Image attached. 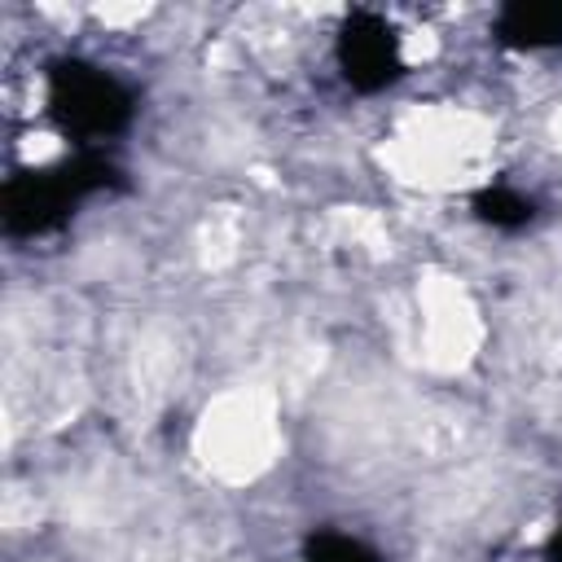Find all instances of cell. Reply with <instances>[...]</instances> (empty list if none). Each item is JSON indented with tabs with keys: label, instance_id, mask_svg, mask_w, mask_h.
<instances>
[{
	"label": "cell",
	"instance_id": "1",
	"mask_svg": "<svg viewBox=\"0 0 562 562\" xmlns=\"http://www.w3.org/2000/svg\"><path fill=\"white\" fill-rule=\"evenodd\" d=\"M48 114L75 140H105L132 123L136 97L105 66L66 57L48 70Z\"/></svg>",
	"mask_w": 562,
	"mask_h": 562
},
{
	"label": "cell",
	"instance_id": "2",
	"mask_svg": "<svg viewBox=\"0 0 562 562\" xmlns=\"http://www.w3.org/2000/svg\"><path fill=\"white\" fill-rule=\"evenodd\" d=\"M338 70L356 92H382L395 83L404 70L395 26L373 9H356L338 31Z\"/></svg>",
	"mask_w": 562,
	"mask_h": 562
},
{
	"label": "cell",
	"instance_id": "3",
	"mask_svg": "<svg viewBox=\"0 0 562 562\" xmlns=\"http://www.w3.org/2000/svg\"><path fill=\"white\" fill-rule=\"evenodd\" d=\"M496 44L514 53H549L562 48V0H514L492 18Z\"/></svg>",
	"mask_w": 562,
	"mask_h": 562
},
{
	"label": "cell",
	"instance_id": "4",
	"mask_svg": "<svg viewBox=\"0 0 562 562\" xmlns=\"http://www.w3.org/2000/svg\"><path fill=\"white\" fill-rule=\"evenodd\" d=\"M474 215L492 228H522L531 220V198H522L518 189H505V184H492L474 198Z\"/></svg>",
	"mask_w": 562,
	"mask_h": 562
},
{
	"label": "cell",
	"instance_id": "5",
	"mask_svg": "<svg viewBox=\"0 0 562 562\" xmlns=\"http://www.w3.org/2000/svg\"><path fill=\"white\" fill-rule=\"evenodd\" d=\"M312 562H373V558L347 536H321L312 544Z\"/></svg>",
	"mask_w": 562,
	"mask_h": 562
},
{
	"label": "cell",
	"instance_id": "6",
	"mask_svg": "<svg viewBox=\"0 0 562 562\" xmlns=\"http://www.w3.org/2000/svg\"><path fill=\"white\" fill-rule=\"evenodd\" d=\"M544 562H562V522L553 527V536H549V549H544Z\"/></svg>",
	"mask_w": 562,
	"mask_h": 562
}]
</instances>
